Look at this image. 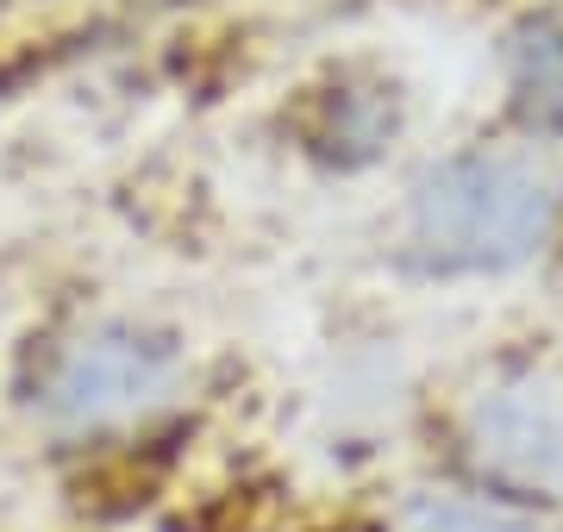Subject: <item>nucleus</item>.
<instances>
[{
    "instance_id": "20e7f679",
    "label": "nucleus",
    "mask_w": 563,
    "mask_h": 532,
    "mask_svg": "<svg viewBox=\"0 0 563 532\" xmlns=\"http://www.w3.org/2000/svg\"><path fill=\"white\" fill-rule=\"evenodd\" d=\"M383 532H563V513L551 501H526L432 464L388 489Z\"/></svg>"
},
{
    "instance_id": "f257e3e1",
    "label": "nucleus",
    "mask_w": 563,
    "mask_h": 532,
    "mask_svg": "<svg viewBox=\"0 0 563 532\" xmlns=\"http://www.w3.org/2000/svg\"><path fill=\"white\" fill-rule=\"evenodd\" d=\"M201 395L195 332L144 308H76L13 351L7 413L44 457H113L176 426Z\"/></svg>"
},
{
    "instance_id": "423d86ee",
    "label": "nucleus",
    "mask_w": 563,
    "mask_h": 532,
    "mask_svg": "<svg viewBox=\"0 0 563 532\" xmlns=\"http://www.w3.org/2000/svg\"><path fill=\"white\" fill-rule=\"evenodd\" d=\"M558 513H563V476H558Z\"/></svg>"
},
{
    "instance_id": "39448f33",
    "label": "nucleus",
    "mask_w": 563,
    "mask_h": 532,
    "mask_svg": "<svg viewBox=\"0 0 563 532\" xmlns=\"http://www.w3.org/2000/svg\"><path fill=\"white\" fill-rule=\"evenodd\" d=\"M501 88L507 113L526 132V144L558 151L563 138V20L532 13L501 38Z\"/></svg>"
},
{
    "instance_id": "f03ea898",
    "label": "nucleus",
    "mask_w": 563,
    "mask_h": 532,
    "mask_svg": "<svg viewBox=\"0 0 563 532\" xmlns=\"http://www.w3.org/2000/svg\"><path fill=\"white\" fill-rule=\"evenodd\" d=\"M563 239V157L544 144H463L401 188L388 257L413 282H501Z\"/></svg>"
},
{
    "instance_id": "7ed1b4c3",
    "label": "nucleus",
    "mask_w": 563,
    "mask_h": 532,
    "mask_svg": "<svg viewBox=\"0 0 563 532\" xmlns=\"http://www.w3.org/2000/svg\"><path fill=\"white\" fill-rule=\"evenodd\" d=\"M439 470L470 483L551 501L563 476V376L544 364H495L483 369L451 408L439 445Z\"/></svg>"
}]
</instances>
